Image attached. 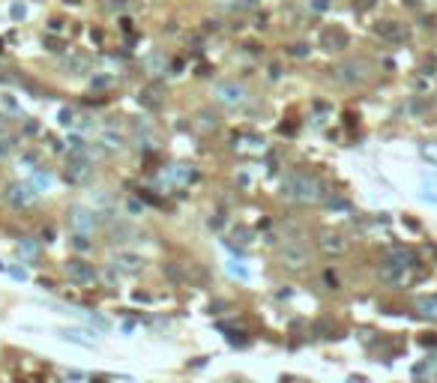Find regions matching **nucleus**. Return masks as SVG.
I'll return each mask as SVG.
<instances>
[{
    "label": "nucleus",
    "mask_w": 437,
    "mask_h": 383,
    "mask_svg": "<svg viewBox=\"0 0 437 383\" xmlns=\"http://www.w3.org/2000/svg\"><path fill=\"white\" fill-rule=\"evenodd\" d=\"M282 195L288 201H297V204H315V201H324V183L315 177V174H303V171H291L285 180H282Z\"/></svg>",
    "instance_id": "1"
},
{
    "label": "nucleus",
    "mask_w": 437,
    "mask_h": 383,
    "mask_svg": "<svg viewBox=\"0 0 437 383\" xmlns=\"http://www.w3.org/2000/svg\"><path fill=\"white\" fill-rule=\"evenodd\" d=\"M213 96H216V102L225 105V108H240V105L246 102L249 93H246V87L237 84V81H222V84H216Z\"/></svg>",
    "instance_id": "2"
},
{
    "label": "nucleus",
    "mask_w": 437,
    "mask_h": 383,
    "mask_svg": "<svg viewBox=\"0 0 437 383\" xmlns=\"http://www.w3.org/2000/svg\"><path fill=\"white\" fill-rule=\"evenodd\" d=\"M63 273H66L69 282H75V285H93V282L99 279V273L93 270V264H87V261H81V258H69V261L63 264Z\"/></svg>",
    "instance_id": "3"
},
{
    "label": "nucleus",
    "mask_w": 437,
    "mask_h": 383,
    "mask_svg": "<svg viewBox=\"0 0 437 383\" xmlns=\"http://www.w3.org/2000/svg\"><path fill=\"white\" fill-rule=\"evenodd\" d=\"M366 78H369L366 60H345L342 66H336V81H342V84H363Z\"/></svg>",
    "instance_id": "4"
},
{
    "label": "nucleus",
    "mask_w": 437,
    "mask_h": 383,
    "mask_svg": "<svg viewBox=\"0 0 437 383\" xmlns=\"http://www.w3.org/2000/svg\"><path fill=\"white\" fill-rule=\"evenodd\" d=\"M411 264H402V261H396V258H387L384 261V267H381V279L387 282V285H408L411 282Z\"/></svg>",
    "instance_id": "5"
},
{
    "label": "nucleus",
    "mask_w": 437,
    "mask_h": 383,
    "mask_svg": "<svg viewBox=\"0 0 437 383\" xmlns=\"http://www.w3.org/2000/svg\"><path fill=\"white\" fill-rule=\"evenodd\" d=\"M279 261H282V267H288V270H303V267L309 264V252H306V246H300V243H285V246L279 249Z\"/></svg>",
    "instance_id": "6"
},
{
    "label": "nucleus",
    "mask_w": 437,
    "mask_h": 383,
    "mask_svg": "<svg viewBox=\"0 0 437 383\" xmlns=\"http://www.w3.org/2000/svg\"><path fill=\"white\" fill-rule=\"evenodd\" d=\"M87 177H90V162L81 156V150H75V156L66 165V180L69 183H84Z\"/></svg>",
    "instance_id": "7"
},
{
    "label": "nucleus",
    "mask_w": 437,
    "mask_h": 383,
    "mask_svg": "<svg viewBox=\"0 0 437 383\" xmlns=\"http://www.w3.org/2000/svg\"><path fill=\"white\" fill-rule=\"evenodd\" d=\"M111 267H114V270H120V273L135 276V273H141V270H144V258H138V255H132V252H117V255L111 258Z\"/></svg>",
    "instance_id": "8"
},
{
    "label": "nucleus",
    "mask_w": 437,
    "mask_h": 383,
    "mask_svg": "<svg viewBox=\"0 0 437 383\" xmlns=\"http://www.w3.org/2000/svg\"><path fill=\"white\" fill-rule=\"evenodd\" d=\"M33 189L30 186H21V183H12L9 189H6V201L15 207V210H21V207H30L33 204Z\"/></svg>",
    "instance_id": "9"
},
{
    "label": "nucleus",
    "mask_w": 437,
    "mask_h": 383,
    "mask_svg": "<svg viewBox=\"0 0 437 383\" xmlns=\"http://www.w3.org/2000/svg\"><path fill=\"white\" fill-rule=\"evenodd\" d=\"M321 42H324L327 51H342V48L348 45V33H345L342 27H327L324 36H321Z\"/></svg>",
    "instance_id": "10"
},
{
    "label": "nucleus",
    "mask_w": 437,
    "mask_h": 383,
    "mask_svg": "<svg viewBox=\"0 0 437 383\" xmlns=\"http://www.w3.org/2000/svg\"><path fill=\"white\" fill-rule=\"evenodd\" d=\"M318 246H321L324 255H333V258H336V255H345V249H348L345 237H339V234H321Z\"/></svg>",
    "instance_id": "11"
},
{
    "label": "nucleus",
    "mask_w": 437,
    "mask_h": 383,
    "mask_svg": "<svg viewBox=\"0 0 437 383\" xmlns=\"http://www.w3.org/2000/svg\"><path fill=\"white\" fill-rule=\"evenodd\" d=\"M69 222H72V228L75 231H93V225H96V213H90V210H81V207H75L72 213H69Z\"/></svg>",
    "instance_id": "12"
},
{
    "label": "nucleus",
    "mask_w": 437,
    "mask_h": 383,
    "mask_svg": "<svg viewBox=\"0 0 437 383\" xmlns=\"http://www.w3.org/2000/svg\"><path fill=\"white\" fill-rule=\"evenodd\" d=\"M378 33H381L384 39H390V42H405V39H408V27L399 24V21H384V24H378Z\"/></svg>",
    "instance_id": "13"
},
{
    "label": "nucleus",
    "mask_w": 437,
    "mask_h": 383,
    "mask_svg": "<svg viewBox=\"0 0 437 383\" xmlns=\"http://www.w3.org/2000/svg\"><path fill=\"white\" fill-rule=\"evenodd\" d=\"M15 147H18V135H15V132H9V129L3 126V129H0V159L12 156V153H15Z\"/></svg>",
    "instance_id": "14"
},
{
    "label": "nucleus",
    "mask_w": 437,
    "mask_h": 383,
    "mask_svg": "<svg viewBox=\"0 0 437 383\" xmlns=\"http://www.w3.org/2000/svg\"><path fill=\"white\" fill-rule=\"evenodd\" d=\"M138 102H141V105H147V108H153V111H156V108L162 105V99H159L156 87H144V90L138 93Z\"/></svg>",
    "instance_id": "15"
},
{
    "label": "nucleus",
    "mask_w": 437,
    "mask_h": 383,
    "mask_svg": "<svg viewBox=\"0 0 437 383\" xmlns=\"http://www.w3.org/2000/svg\"><path fill=\"white\" fill-rule=\"evenodd\" d=\"M417 306L423 309V315H426V318H437V300H435V297H420V300H417Z\"/></svg>",
    "instance_id": "16"
},
{
    "label": "nucleus",
    "mask_w": 437,
    "mask_h": 383,
    "mask_svg": "<svg viewBox=\"0 0 437 383\" xmlns=\"http://www.w3.org/2000/svg\"><path fill=\"white\" fill-rule=\"evenodd\" d=\"M72 246H75L78 252H87V249H90V243H87V234H84V231H75V234H72Z\"/></svg>",
    "instance_id": "17"
},
{
    "label": "nucleus",
    "mask_w": 437,
    "mask_h": 383,
    "mask_svg": "<svg viewBox=\"0 0 437 383\" xmlns=\"http://www.w3.org/2000/svg\"><path fill=\"white\" fill-rule=\"evenodd\" d=\"M219 123H216V114H207V111H201V129H216Z\"/></svg>",
    "instance_id": "18"
},
{
    "label": "nucleus",
    "mask_w": 437,
    "mask_h": 383,
    "mask_svg": "<svg viewBox=\"0 0 437 383\" xmlns=\"http://www.w3.org/2000/svg\"><path fill=\"white\" fill-rule=\"evenodd\" d=\"M291 54H294V57H306V54H309V48H306V45H294V48H291Z\"/></svg>",
    "instance_id": "19"
},
{
    "label": "nucleus",
    "mask_w": 437,
    "mask_h": 383,
    "mask_svg": "<svg viewBox=\"0 0 437 383\" xmlns=\"http://www.w3.org/2000/svg\"><path fill=\"white\" fill-rule=\"evenodd\" d=\"M105 141H108L111 147H123V138H120V135H105Z\"/></svg>",
    "instance_id": "20"
},
{
    "label": "nucleus",
    "mask_w": 437,
    "mask_h": 383,
    "mask_svg": "<svg viewBox=\"0 0 437 383\" xmlns=\"http://www.w3.org/2000/svg\"><path fill=\"white\" fill-rule=\"evenodd\" d=\"M60 123L69 126V123H72V111H60Z\"/></svg>",
    "instance_id": "21"
},
{
    "label": "nucleus",
    "mask_w": 437,
    "mask_h": 383,
    "mask_svg": "<svg viewBox=\"0 0 437 383\" xmlns=\"http://www.w3.org/2000/svg\"><path fill=\"white\" fill-rule=\"evenodd\" d=\"M426 153H429V156H435V159H437V150H435V147H426Z\"/></svg>",
    "instance_id": "22"
},
{
    "label": "nucleus",
    "mask_w": 437,
    "mask_h": 383,
    "mask_svg": "<svg viewBox=\"0 0 437 383\" xmlns=\"http://www.w3.org/2000/svg\"><path fill=\"white\" fill-rule=\"evenodd\" d=\"M3 126H6V123H3V117H0V129H3Z\"/></svg>",
    "instance_id": "23"
}]
</instances>
